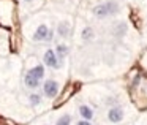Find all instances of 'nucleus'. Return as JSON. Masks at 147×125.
<instances>
[{"mask_svg": "<svg viewBox=\"0 0 147 125\" xmlns=\"http://www.w3.org/2000/svg\"><path fill=\"white\" fill-rule=\"evenodd\" d=\"M92 13H93V16L98 18V19H105V18L111 16V14L119 13V5L115 3L114 0H109L106 3H100V5H96V7H93Z\"/></svg>", "mask_w": 147, "mask_h": 125, "instance_id": "1", "label": "nucleus"}, {"mask_svg": "<svg viewBox=\"0 0 147 125\" xmlns=\"http://www.w3.org/2000/svg\"><path fill=\"white\" fill-rule=\"evenodd\" d=\"M59 90H60V87L55 79H46L43 82V93L46 98H55L59 95Z\"/></svg>", "mask_w": 147, "mask_h": 125, "instance_id": "2", "label": "nucleus"}, {"mask_svg": "<svg viewBox=\"0 0 147 125\" xmlns=\"http://www.w3.org/2000/svg\"><path fill=\"white\" fill-rule=\"evenodd\" d=\"M43 62L46 64V67L52 68V70H59L62 67V62L57 59L54 49H46L45 55H43Z\"/></svg>", "mask_w": 147, "mask_h": 125, "instance_id": "3", "label": "nucleus"}, {"mask_svg": "<svg viewBox=\"0 0 147 125\" xmlns=\"http://www.w3.org/2000/svg\"><path fill=\"white\" fill-rule=\"evenodd\" d=\"M49 27L46 26V24H40L38 27H36V30H35V33H33V36H32V40L33 41H48V36H49Z\"/></svg>", "mask_w": 147, "mask_h": 125, "instance_id": "4", "label": "nucleus"}, {"mask_svg": "<svg viewBox=\"0 0 147 125\" xmlns=\"http://www.w3.org/2000/svg\"><path fill=\"white\" fill-rule=\"evenodd\" d=\"M108 120L112 122V124H119V122L123 120V109L119 108V106H114L108 111Z\"/></svg>", "mask_w": 147, "mask_h": 125, "instance_id": "5", "label": "nucleus"}, {"mask_svg": "<svg viewBox=\"0 0 147 125\" xmlns=\"http://www.w3.org/2000/svg\"><path fill=\"white\" fill-rule=\"evenodd\" d=\"M24 84H26V87H27V89L35 90V89H38V87H40L41 81H40V79H36L35 76H32V74H30L29 71H27V73H26V76H24Z\"/></svg>", "mask_w": 147, "mask_h": 125, "instance_id": "6", "label": "nucleus"}, {"mask_svg": "<svg viewBox=\"0 0 147 125\" xmlns=\"http://www.w3.org/2000/svg\"><path fill=\"white\" fill-rule=\"evenodd\" d=\"M93 109L90 108L89 105H81L79 106V116L82 117V120H90V119H93Z\"/></svg>", "mask_w": 147, "mask_h": 125, "instance_id": "7", "label": "nucleus"}, {"mask_svg": "<svg viewBox=\"0 0 147 125\" xmlns=\"http://www.w3.org/2000/svg\"><path fill=\"white\" fill-rule=\"evenodd\" d=\"M29 73L32 74V76H35L36 79L41 81L43 78H45V65H41V64H40V65H35L33 68H30V70H29Z\"/></svg>", "mask_w": 147, "mask_h": 125, "instance_id": "8", "label": "nucleus"}, {"mask_svg": "<svg viewBox=\"0 0 147 125\" xmlns=\"http://www.w3.org/2000/svg\"><path fill=\"white\" fill-rule=\"evenodd\" d=\"M57 33H59V36H62V38H67V36L70 35V24H68L67 21L60 22L57 26Z\"/></svg>", "mask_w": 147, "mask_h": 125, "instance_id": "9", "label": "nucleus"}, {"mask_svg": "<svg viewBox=\"0 0 147 125\" xmlns=\"http://www.w3.org/2000/svg\"><path fill=\"white\" fill-rule=\"evenodd\" d=\"M68 51H70V49H68L67 45H57V48H55L54 52H55V55H57V59L62 62L68 55Z\"/></svg>", "mask_w": 147, "mask_h": 125, "instance_id": "10", "label": "nucleus"}, {"mask_svg": "<svg viewBox=\"0 0 147 125\" xmlns=\"http://www.w3.org/2000/svg\"><path fill=\"white\" fill-rule=\"evenodd\" d=\"M55 125H71V116L70 114H63L57 119Z\"/></svg>", "mask_w": 147, "mask_h": 125, "instance_id": "11", "label": "nucleus"}, {"mask_svg": "<svg viewBox=\"0 0 147 125\" xmlns=\"http://www.w3.org/2000/svg\"><path fill=\"white\" fill-rule=\"evenodd\" d=\"M29 103H30V106H38L41 103V95H38V93H30Z\"/></svg>", "mask_w": 147, "mask_h": 125, "instance_id": "12", "label": "nucleus"}, {"mask_svg": "<svg viewBox=\"0 0 147 125\" xmlns=\"http://www.w3.org/2000/svg\"><path fill=\"white\" fill-rule=\"evenodd\" d=\"M82 38L87 40V41L93 38V30H92V27H86V29L82 30Z\"/></svg>", "mask_w": 147, "mask_h": 125, "instance_id": "13", "label": "nucleus"}, {"mask_svg": "<svg viewBox=\"0 0 147 125\" xmlns=\"http://www.w3.org/2000/svg\"><path fill=\"white\" fill-rule=\"evenodd\" d=\"M76 125H92V124H90V120H79Z\"/></svg>", "mask_w": 147, "mask_h": 125, "instance_id": "14", "label": "nucleus"}, {"mask_svg": "<svg viewBox=\"0 0 147 125\" xmlns=\"http://www.w3.org/2000/svg\"><path fill=\"white\" fill-rule=\"evenodd\" d=\"M24 2H27V3H30V2H33V0H24Z\"/></svg>", "mask_w": 147, "mask_h": 125, "instance_id": "15", "label": "nucleus"}]
</instances>
